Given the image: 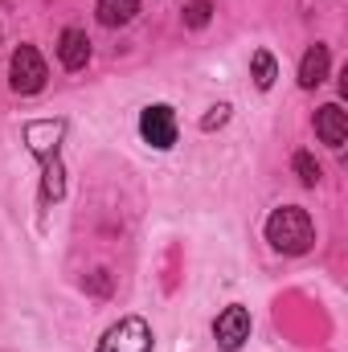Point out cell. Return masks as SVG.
I'll return each instance as SVG.
<instances>
[{"label":"cell","instance_id":"6da1fadb","mask_svg":"<svg viewBox=\"0 0 348 352\" xmlns=\"http://www.w3.org/2000/svg\"><path fill=\"white\" fill-rule=\"evenodd\" d=\"M266 242L283 254H307L316 242V226L307 217V209L299 205H283L266 217Z\"/></svg>","mask_w":348,"mask_h":352},{"label":"cell","instance_id":"7a4b0ae2","mask_svg":"<svg viewBox=\"0 0 348 352\" xmlns=\"http://www.w3.org/2000/svg\"><path fill=\"white\" fill-rule=\"evenodd\" d=\"M8 78H12V90H17V94H37V90L45 87V78H50L45 58H41L33 45H21V50L12 54V62H8Z\"/></svg>","mask_w":348,"mask_h":352},{"label":"cell","instance_id":"3957f363","mask_svg":"<svg viewBox=\"0 0 348 352\" xmlns=\"http://www.w3.org/2000/svg\"><path fill=\"white\" fill-rule=\"evenodd\" d=\"M98 352H152V328L140 316H127L115 328H107V336L98 340Z\"/></svg>","mask_w":348,"mask_h":352},{"label":"cell","instance_id":"277c9868","mask_svg":"<svg viewBox=\"0 0 348 352\" xmlns=\"http://www.w3.org/2000/svg\"><path fill=\"white\" fill-rule=\"evenodd\" d=\"M140 135H144V144H152L156 152H168V148L176 144V115H173V107H164V102L144 107V115H140Z\"/></svg>","mask_w":348,"mask_h":352},{"label":"cell","instance_id":"5b68a950","mask_svg":"<svg viewBox=\"0 0 348 352\" xmlns=\"http://www.w3.org/2000/svg\"><path fill=\"white\" fill-rule=\"evenodd\" d=\"M213 336H217V349L226 352H238L246 340H250V311L246 307H226L221 316H217V324H213Z\"/></svg>","mask_w":348,"mask_h":352},{"label":"cell","instance_id":"8992f818","mask_svg":"<svg viewBox=\"0 0 348 352\" xmlns=\"http://www.w3.org/2000/svg\"><path fill=\"white\" fill-rule=\"evenodd\" d=\"M316 135L328 144V148H345L348 140V115L340 111V102H324L316 111Z\"/></svg>","mask_w":348,"mask_h":352},{"label":"cell","instance_id":"52a82bcc","mask_svg":"<svg viewBox=\"0 0 348 352\" xmlns=\"http://www.w3.org/2000/svg\"><path fill=\"white\" fill-rule=\"evenodd\" d=\"M58 62L66 70H83L90 62V37L83 29H62V37H58Z\"/></svg>","mask_w":348,"mask_h":352},{"label":"cell","instance_id":"ba28073f","mask_svg":"<svg viewBox=\"0 0 348 352\" xmlns=\"http://www.w3.org/2000/svg\"><path fill=\"white\" fill-rule=\"evenodd\" d=\"M328 62H332V58H328V45H320V41H316V45L303 54V62H299V87H303V90L320 87V82L328 78Z\"/></svg>","mask_w":348,"mask_h":352},{"label":"cell","instance_id":"9c48e42d","mask_svg":"<svg viewBox=\"0 0 348 352\" xmlns=\"http://www.w3.org/2000/svg\"><path fill=\"white\" fill-rule=\"evenodd\" d=\"M98 21L107 25V29H115V25H127L135 12H140V0H98Z\"/></svg>","mask_w":348,"mask_h":352},{"label":"cell","instance_id":"30bf717a","mask_svg":"<svg viewBox=\"0 0 348 352\" xmlns=\"http://www.w3.org/2000/svg\"><path fill=\"white\" fill-rule=\"evenodd\" d=\"M250 78H254V87H259V90H270V87H274V78H279V66H274V58H270L266 50H259V54L250 58Z\"/></svg>","mask_w":348,"mask_h":352},{"label":"cell","instance_id":"8fae6325","mask_svg":"<svg viewBox=\"0 0 348 352\" xmlns=\"http://www.w3.org/2000/svg\"><path fill=\"white\" fill-rule=\"evenodd\" d=\"M291 168H295V176H299L307 188H316V184H320V176H324L312 152H295V156H291Z\"/></svg>","mask_w":348,"mask_h":352},{"label":"cell","instance_id":"7c38bea8","mask_svg":"<svg viewBox=\"0 0 348 352\" xmlns=\"http://www.w3.org/2000/svg\"><path fill=\"white\" fill-rule=\"evenodd\" d=\"M209 16H213V4H209V0H188V4H184V25H188V29H205Z\"/></svg>","mask_w":348,"mask_h":352},{"label":"cell","instance_id":"4fadbf2b","mask_svg":"<svg viewBox=\"0 0 348 352\" xmlns=\"http://www.w3.org/2000/svg\"><path fill=\"white\" fill-rule=\"evenodd\" d=\"M226 119H230V102H217V107H213V111L201 119V127H205V131H213V127H221Z\"/></svg>","mask_w":348,"mask_h":352},{"label":"cell","instance_id":"5bb4252c","mask_svg":"<svg viewBox=\"0 0 348 352\" xmlns=\"http://www.w3.org/2000/svg\"><path fill=\"white\" fill-rule=\"evenodd\" d=\"M87 287L94 291V295H111V274H107V270H94V274L87 278Z\"/></svg>","mask_w":348,"mask_h":352}]
</instances>
